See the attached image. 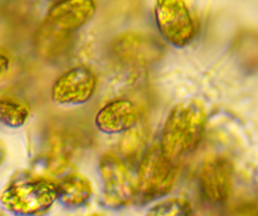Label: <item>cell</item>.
<instances>
[{
  "instance_id": "cell-1",
  "label": "cell",
  "mask_w": 258,
  "mask_h": 216,
  "mask_svg": "<svg viewBox=\"0 0 258 216\" xmlns=\"http://www.w3.org/2000/svg\"><path fill=\"white\" fill-rule=\"evenodd\" d=\"M207 115L203 104L188 99L171 110L161 132V151L170 160L180 161L184 155L193 152L201 143L206 130Z\"/></svg>"
},
{
  "instance_id": "cell-2",
  "label": "cell",
  "mask_w": 258,
  "mask_h": 216,
  "mask_svg": "<svg viewBox=\"0 0 258 216\" xmlns=\"http://www.w3.org/2000/svg\"><path fill=\"white\" fill-rule=\"evenodd\" d=\"M57 201V183L44 176L19 173L0 193V203L15 216H43Z\"/></svg>"
},
{
  "instance_id": "cell-3",
  "label": "cell",
  "mask_w": 258,
  "mask_h": 216,
  "mask_svg": "<svg viewBox=\"0 0 258 216\" xmlns=\"http://www.w3.org/2000/svg\"><path fill=\"white\" fill-rule=\"evenodd\" d=\"M180 161L170 160L160 146L153 145L141 156L138 171V198L151 201L168 195L176 182Z\"/></svg>"
},
{
  "instance_id": "cell-4",
  "label": "cell",
  "mask_w": 258,
  "mask_h": 216,
  "mask_svg": "<svg viewBox=\"0 0 258 216\" xmlns=\"http://www.w3.org/2000/svg\"><path fill=\"white\" fill-rule=\"evenodd\" d=\"M102 182V202L111 210H121L138 200L136 181L126 163L112 152L101 156L98 162Z\"/></svg>"
},
{
  "instance_id": "cell-5",
  "label": "cell",
  "mask_w": 258,
  "mask_h": 216,
  "mask_svg": "<svg viewBox=\"0 0 258 216\" xmlns=\"http://www.w3.org/2000/svg\"><path fill=\"white\" fill-rule=\"evenodd\" d=\"M155 20L161 37L174 47H186L197 34L193 17L185 3L180 0L156 3Z\"/></svg>"
},
{
  "instance_id": "cell-6",
  "label": "cell",
  "mask_w": 258,
  "mask_h": 216,
  "mask_svg": "<svg viewBox=\"0 0 258 216\" xmlns=\"http://www.w3.org/2000/svg\"><path fill=\"white\" fill-rule=\"evenodd\" d=\"M97 75L91 68L78 65L60 74L50 88L55 104L76 105L88 102L97 89Z\"/></svg>"
},
{
  "instance_id": "cell-7",
  "label": "cell",
  "mask_w": 258,
  "mask_h": 216,
  "mask_svg": "<svg viewBox=\"0 0 258 216\" xmlns=\"http://www.w3.org/2000/svg\"><path fill=\"white\" fill-rule=\"evenodd\" d=\"M233 166L226 156H209L199 171V183L204 197L213 203H223L232 192Z\"/></svg>"
},
{
  "instance_id": "cell-8",
  "label": "cell",
  "mask_w": 258,
  "mask_h": 216,
  "mask_svg": "<svg viewBox=\"0 0 258 216\" xmlns=\"http://www.w3.org/2000/svg\"><path fill=\"white\" fill-rule=\"evenodd\" d=\"M111 49L118 60L133 65L155 63L163 57L164 47L148 35L140 33H123L112 40Z\"/></svg>"
},
{
  "instance_id": "cell-9",
  "label": "cell",
  "mask_w": 258,
  "mask_h": 216,
  "mask_svg": "<svg viewBox=\"0 0 258 216\" xmlns=\"http://www.w3.org/2000/svg\"><path fill=\"white\" fill-rule=\"evenodd\" d=\"M77 148V140L70 132L62 130L52 132L45 141L39 158L43 171L54 176L63 173L72 163Z\"/></svg>"
},
{
  "instance_id": "cell-10",
  "label": "cell",
  "mask_w": 258,
  "mask_h": 216,
  "mask_svg": "<svg viewBox=\"0 0 258 216\" xmlns=\"http://www.w3.org/2000/svg\"><path fill=\"white\" fill-rule=\"evenodd\" d=\"M141 113L128 99H113L103 105L95 117V125L107 135L123 133L133 128L140 120Z\"/></svg>"
},
{
  "instance_id": "cell-11",
  "label": "cell",
  "mask_w": 258,
  "mask_h": 216,
  "mask_svg": "<svg viewBox=\"0 0 258 216\" xmlns=\"http://www.w3.org/2000/svg\"><path fill=\"white\" fill-rule=\"evenodd\" d=\"M97 5L92 0H73V2L53 3L47 19L57 27L73 33L87 24L96 14Z\"/></svg>"
},
{
  "instance_id": "cell-12",
  "label": "cell",
  "mask_w": 258,
  "mask_h": 216,
  "mask_svg": "<svg viewBox=\"0 0 258 216\" xmlns=\"http://www.w3.org/2000/svg\"><path fill=\"white\" fill-rule=\"evenodd\" d=\"M72 33L53 24L45 18L34 33V48L39 57L55 60L62 57L71 47Z\"/></svg>"
},
{
  "instance_id": "cell-13",
  "label": "cell",
  "mask_w": 258,
  "mask_h": 216,
  "mask_svg": "<svg viewBox=\"0 0 258 216\" xmlns=\"http://www.w3.org/2000/svg\"><path fill=\"white\" fill-rule=\"evenodd\" d=\"M93 187L81 173H70L57 183V201L67 208H80L90 202Z\"/></svg>"
},
{
  "instance_id": "cell-14",
  "label": "cell",
  "mask_w": 258,
  "mask_h": 216,
  "mask_svg": "<svg viewBox=\"0 0 258 216\" xmlns=\"http://www.w3.org/2000/svg\"><path fill=\"white\" fill-rule=\"evenodd\" d=\"M30 116V108L25 102L15 98H0V123L10 128L22 127Z\"/></svg>"
},
{
  "instance_id": "cell-15",
  "label": "cell",
  "mask_w": 258,
  "mask_h": 216,
  "mask_svg": "<svg viewBox=\"0 0 258 216\" xmlns=\"http://www.w3.org/2000/svg\"><path fill=\"white\" fill-rule=\"evenodd\" d=\"M149 137V128L146 125V120L141 115L140 120L138 121L133 128L123 132L122 141H121L120 148L126 157H136L140 152L145 151L146 141Z\"/></svg>"
},
{
  "instance_id": "cell-16",
  "label": "cell",
  "mask_w": 258,
  "mask_h": 216,
  "mask_svg": "<svg viewBox=\"0 0 258 216\" xmlns=\"http://www.w3.org/2000/svg\"><path fill=\"white\" fill-rule=\"evenodd\" d=\"M145 216H191V205L186 198L169 197L151 206Z\"/></svg>"
},
{
  "instance_id": "cell-17",
  "label": "cell",
  "mask_w": 258,
  "mask_h": 216,
  "mask_svg": "<svg viewBox=\"0 0 258 216\" xmlns=\"http://www.w3.org/2000/svg\"><path fill=\"white\" fill-rule=\"evenodd\" d=\"M9 65H10L9 58L5 57V55H3V54H0V75L8 72V69H9Z\"/></svg>"
},
{
  "instance_id": "cell-18",
  "label": "cell",
  "mask_w": 258,
  "mask_h": 216,
  "mask_svg": "<svg viewBox=\"0 0 258 216\" xmlns=\"http://www.w3.org/2000/svg\"><path fill=\"white\" fill-rule=\"evenodd\" d=\"M4 156H5V150H4V146L0 143V165H2L3 160H4Z\"/></svg>"
},
{
  "instance_id": "cell-19",
  "label": "cell",
  "mask_w": 258,
  "mask_h": 216,
  "mask_svg": "<svg viewBox=\"0 0 258 216\" xmlns=\"http://www.w3.org/2000/svg\"><path fill=\"white\" fill-rule=\"evenodd\" d=\"M90 216H102V215H90Z\"/></svg>"
}]
</instances>
